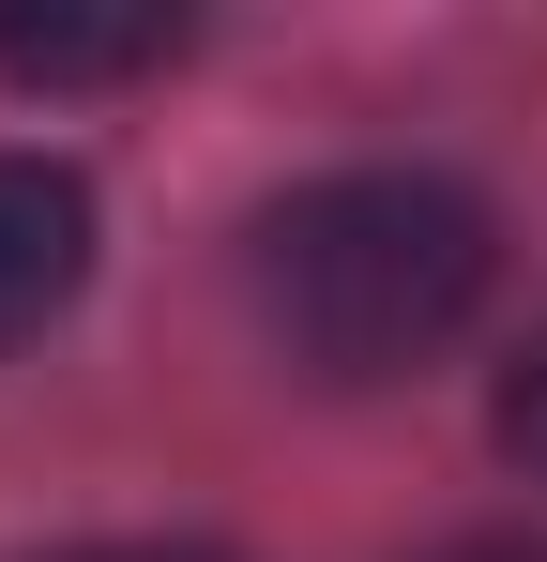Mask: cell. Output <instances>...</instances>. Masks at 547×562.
<instances>
[{"label": "cell", "mask_w": 547, "mask_h": 562, "mask_svg": "<svg viewBox=\"0 0 547 562\" xmlns=\"http://www.w3.org/2000/svg\"><path fill=\"white\" fill-rule=\"evenodd\" d=\"M182 46V15H0V77L77 92V77H153Z\"/></svg>", "instance_id": "obj_3"}, {"label": "cell", "mask_w": 547, "mask_h": 562, "mask_svg": "<svg viewBox=\"0 0 547 562\" xmlns=\"http://www.w3.org/2000/svg\"><path fill=\"white\" fill-rule=\"evenodd\" d=\"M442 562H547L533 532H471V548H442Z\"/></svg>", "instance_id": "obj_6"}, {"label": "cell", "mask_w": 547, "mask_h": 562, "mask_svg": "<svg viewBox=\"0 0 547 562\" xmlns=\"http://www.w3.org/2000/svg\"><path fill=\"white\" fill-rule=\"evenodd\" d=\"M502 274V228L487 198L442 183V168H320L259 213L244 244V289H259V335L304 380H395L426 366L456 319Z\"/></svg>", "instance_id": "obj_1"}, {"label": "cell", "mask_w": 547, "mask_h": 562, "mask_svg": "<svg viewBox=\"0 0 547 562\" xmlns=\"http://www.w3.org/2000/svg\"><path fill=\"white\" fill-rule=\"evenodd\" d=\"M502 441H517V457L547 471V335H533V366L502 380Z\"/></svg>", "instance_id": "obj_4"}, {"label": "cell", "mask_w": 547, "mask_h": 562, "mask_svg": "<svg viewBox=\"0 0 547 562\" xmlns=\"http://www.w3.org/2000/svg\"><path fill=\"white\" fill-rule=\"evenodd\" d=\"M46 562H228V548H46Z\"/></svg>", "instance_id": "obj_5"}, {"label": "cell", "mask_w": 547, "mask_h": 562, "mask_svg": "<svg viewBox=\"0 0 547 562\" xmlns=\"http://www.w3.org/2000/svg\"><path fill=\"white\" fill-rule=\"evenodd\" d=\"M91 289V183L62 153H0V350H31Z\"/></svg>", "instance_id": "obj_2"}]
</instances>
